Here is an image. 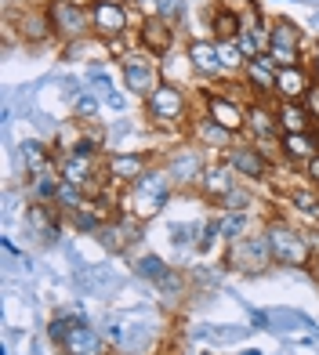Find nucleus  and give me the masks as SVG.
Instances as JSON below:
<instances>
[{"label":"nucleus","instance_id":"20e7f679","mask_svg":"<svg viewBox=\"0 0 319 355\" xmlns=\"http://www.w3.org/2000/svg\"><path fill=\"white\" fill-rule=\"evenodd\" d=\"M225 265L232 272H247V276H258V272L265 268H273V247H268V236L265 229L258 232H247V236H239L236 243L225 247Z\"/></svg>","mask_w":319,"mask_h":355},{"label":"nucleus","instance_id":"37998d69","mask_svg":"<svg viewBox=\"0 0 319 355\" xmlns=\"http://www.w3.org/2000/svg\"><path fill=\"white\" fill-rule=\"evenodd\" d=\"M127 4H131V0H127Z\"/></svg>","mask_w":319,"mask_h":355},{"label":"nucleus","instance_id":"f257e3e1","mask_svg":"<svg viewBox=\"0 0 319 355\" xmlns=\"http://www.w3.org/2000/svg\"><path fill=\"white\" fill-rule=\"evenodd\" d=\"M174 192H178V189H174V182L167 178V171L153 164L146 174L138 178V182L127 185V192H123V211L135 214L138 221H149V218H156L160 211H164Z\"/></svg>","mask_w":319,"mask_h":355},{"label":"nucleus","instance_id":"4be33fe9","mask_svg":"<svg viewBox=\"0 0 319 355\" xmlns=\"http://www.w3.org/2000/svg\"><path fill=\"white\" fill-rule=\"evenodd\" d=\"M276 120H279V135H312L316 131V116L309 112L305 102H276Z\"/></svg>","mask_w":319,"mask_h":355},{"label":"nucleus","instance_id":"6e6552de","mask_svg":"<svg viewBox=\"0 0 319 355\" xmlns=\"http://www.w3.org/2000/svg\"><path fill=\"white\" fill-rule=\"evenodd\" d=\"M221 159L243 178V182H265V178H273V156H268L258 141H232Z\"/></svg>","mask_w":319,"mask_h":355},{"label":"nucleus","instance_id":"aec40b11","mask_svg":"<svg viewBox=\"0 0 319 355\" xmlns=\"http://www.w3.org/2000/svg\"><path fill=\"white\" fill-rule=\"evenodd\" d=\"M247 4V0H243ZM243 4H232V0H221V4H214L211 11V37L214 40H236L239 33H243Z\"/></svg>","mask_w":319,"mask_h":355},{"label":"nucleus","instance_id":"7ed1b4c3","mask_svg":"<svg viewBox=\"0 0 319 355\" xmlns=\"http://www.w3.org/2000/svg\"><path fill=\"white\" fill-rule=\"evenodd\" d=\"M146 120L156 131H182L189 123V94L182 84L160 80V87L146 98Z\"/></svg>","mask_w":319,"mask_h":355},{"label":"nucleus","instance_id":"6ab92c4d","mask_svg":"<svg viewBox=\"0 0 319 355\" xmlns=\"http://www.w3.org/2000/svg\"><path fill=\"white\" fill-rule=\"evenodd\" d=\"M276 73H279V66L268 55H261V58L247 62L243 73H239V80H243L258 98H276Z\"/></svg>","mask_w":319,"mask_h":355},{"label":"nucleus","instance_id":"5701e85b","mask_svg":"<svg viewBox=\"0 0 319 355\" xmlns=\"http://www.w3.org/2000/svg\"><path fill=\"white\" fill-rule=\"evenodd\" d=\"M189 135H193V141L200 145V149H211V153H218V156L236 141V135H229L225 127H218L211 116H203L200 123H193V127H189Z\"/></svg>","mask_w":319,"mask_h":355},{"label":"nucleus","instance_id":"bb28decb","mask_svg":"<svg viewBox=\"0 0 319 355\" xmlns=\"http://www.w3.org/2000/svg\"><path fill=\"white\" fill-rule=\"evenodd\" d=\"M250 232V211H221L218 214V236H221V243H236L239 236H247Z\"/></svg>","mask_w":319,"mask_h":355},{"label":"nucleus","instance_id":"f03ea898","mask_svg":"<svg viewBox=\"0 0 319 355\" xmlns=\"http://www.w3.org/2000/svg\"><path fill=\"white\" fill-rule=\"evenodd\" d=\"M265 236H268V247H273L276 265H283V268H312L316 250L309 243V236L301 229H294L286 218H268Z\"/></svg>","mask_w":319,"mask_h":355},{"label":"nucleus","instance_id":"e433bc0d","mask_svg":"<svg viewBox=\"0 0 319 355\" xmlns=\"http://www.w3.org/2000/svg\"><path fill=\"white\" fill-rule=\"evenodd\" d=\"M301 171H305V178H309L312 185H319V153H316V156H312V159H309V164L301 167Z\"/></svg>","mask_w":319,"mask_h":355},{"label":"nucleus","instance_id":"a878e982","mask_svg":"<svg viewBox=\"0 0 319 355\" xmlns=\"http://www.w3.org/2000/svg\"><path fill=\"white\" fill-rule=\"evenodd\" d=\"M19 159H22L26 174H40V171H51V167H58V164H55V153L47 149L44 141H37V138H26V141H22Z\"/></svg>","mask_w":319,"mask_h":355},{"label":"nucleus","instance_id":"cd10ccee","mask_svg":"<svg viewBox=\"0 0 319 355\" xmlns=\"http://www.w3.org/2000/svg\"><path fill=\"white\" fill-rule=\"evenodd\" d=\"M156 294H160V301H164V304H178L189 294V283H185V276H182L178 268H167L164 276L156 279Z\"/></svg>","mask_w":319,"mask_h":355},{"label":"nucleus","instance_id":"423d86ee","mask_svg":"<svg viewBox=\"0 0 319 355\" xmlns=\"http://www.w3.org/2000/svg\"><path fill=\"white\" fill-rule=\"evenodd\" d=\"M207 164H211V159H207V149H200L196 141H185V145H178V149H171L160 167L167 171L174 189H200Z\"/></svg>","mask_w":319,"mask_h":355},{"label":"nucleus","instance_id":"f3484780","mask_svg":"<svg viewBox=\"0 0 319 355\" xmlns=\"http://www.w3.org/2000/svg\"><path fill=\"white\" fill-rule=\"evenodd\" d=\"M239 182H243V178H239V174H236V171L225 164V159L218 156V159H211V164H207V171H203V182H200V189H196V192H200V196H203L207 203H214V207H218V203L225 200V196H229V192H232Z\"/></svg>","mask_w":319,"mask_h":355},{"label":"nucleus","instance_id":"a19ab883","mask_svg":"<svg viewBox=\"0 0 319 355\" xmlns=\"http://www.w3.org/2000/svg\"><path fill=\"white\" fill-rule=\"evenodd\" d=\"M131 4H138V8H141V4H149V8H153V4H156V0H131Z\"/></svg>","mask_w":319,"mask_h":355},{"label":"nucleus","instance_id":"39448f33","mask_svg":"<svg viewBox=\"0 0 319 355\" xmlns=\"http://www.w3.org/2000/svg\"><path fill=\"white\" fill-rule=\"evenodd\" d=\"M44 8H47V15H51L55 37L62 44H76V40L94 37V29H91V4H80V0H47Z\"/></svg>","mask_w":319,"mask_h":355},{"label":"nucleus","instance_id":"c85d7f7f","mask_svg":"<svg viewBox=\"0 0 319 355\" xmlns=\"http://www.w3.org/2000/svg\"><path fill=\"white\" fill-rule=\"evenodd\" d=\"M286 203H291L298 214H305L309 221H319V192L316 189H291L286 192Z\"/></svg>","mask_w":319,"mask_h":355},{"label":"nucleus","instance_id":"0eeeda50","mask_svg":"<svg viewBox=\"0 0 319 355\" xmlns=\"http://www.w3.org/2000/svg\"><path fill=\"white\" fill-rule=\"evenodd\" d=\"M268 58L276 66H305V33L291 19H273L268 22Z\"/></svg>","mask_w":319,"mask_h":355},{"label":"nucleus","instance_id":"f8f14e48","mask_svg":"<svg viewBox=\"0 0 319 355\" xmlns=\"http://www.w3.org/2000/svg\"><path fill=\"white\" fill-rule=\"evenodd\" d=\"M127 26H131L127 0H91V29L98 40L127 37Z\"/></svg>","mask_w":319,"mask_h":355},{"label":"nucleus","instance_id":"9b49d317","mask_svg":"<svg viewBox=\"0 0 319 355\" xmlns=\"http://www.w3.org/2000/svg\"><path fill=\"white\" fill-rule=\"evenodd\" d=\"M185 55H189V66H193L196 80L203 84H218V80H229V69L218 55V40L214 37H193L185 44Z\"/></svg>","mask_w":319,"mask_h":355},{"label":"nucleus","instance_id":"b1692460","mask_svg":"<svg viewBox=\"0 0 319 355\" xmlns=\"http://www.w3.org/2000/svg\"><path fill=\"white\" fill-rule=\"evenodd\" d=\"M319 153L316 135H279V156L294 167H305L309 159Z\"/></svg>","mask_w":319,"mask_h":355},{"label":"nucleus","instance_id":"58836bf2","mask_svg":"<svg viewBox=\"0 0 319 355\" xmlns=\"http://www.w3.org/2000/svg\"><path fill=\"white\" fill-rule=\"evenodd\" d=\"M309 272H312V279H316V286H319V257L312 261V268H309Z\"/></svg>","mask_w":319,"mask_h":355},{"label":"nucleus","instance_id":"393cba45","mask_svg":"<svg viewBox=\"0 0 319 355\" xmlns=\"http://www.w3.org/2000/svg\"><path fill=\"white\" fill-rule=\"evenodd\" d=\"M58 185H62V174H58V167H51V171H40V174H29V178H26L29 203H55V196H58Z\"/></svg>","mask_w":319,"mask_h":355},{"label":"nucleus","instance_id":"1a4fd4ad","mask_svg":"<svg viewBox=\"0 0 319 355\" xmlns=\"http://www.w3.org/2000/svg\"><path fill=\"white\" fill-rule=\"evenodd\" d=\"M120 73H123V87L135 94V98L146 102L149 94L160 87V62L146 51H131V55H123L120 58Z\"/></svg>","mask_w":319,"mask_h":355},{"label":"nucleus","instance_id":"a211bd4d","mask_svg":"<svg viewBox=\"0 0 319 355\" xmlns=\"http://www.w3.org/2000/svg\"><path fill=\"white\" fill-rule=\"evenodd\" d=\"M316 87V76L309 66H283L276 73V102H305Z\"/></svg>","mask_w":319,"mask_h":355},{"label":"nucleus","instance_id":"4468645a","mask_svg":"<svg viewBox=\"0 0 319 355\" xmlns=\"http://www.w3.org/2000/svg\"><path fill=\"white\" fill-rule=\"evenodd\" d=\"M203 116H211L218 127H225L229 135H243L247 131V105H239L236 98H229V94H221V91H207L203 94Z\"/></svg>","mask_w":319,"mask_h":355},{"label":"nucleus","instance_id":"2eb2a0df","mask_svg":"<svg viewBox=\"0 0 319 355\" xmlns=\"http://www.w3.org/2000/svg\"><path fill=\"white\" fill-rule=\"evenodd\" d=\"M174 22L160 19V15H146V19L138 22V51H146L153 58H164L174 51Z\"/></svg>","mask_w":319,"mask_h":355},{"label":"nucleus","instance_id":"c756f323","mask_svg":"<svg viewBox=\"0 0 319 355\" xmlns=\"http://www.w3.org/2000/svg\"><path fill=\"white\" fill-rule=\"evenodd\" d=\"M167 268H171V265H167L160 254H138V257H135V276L149 279V283H156Z\"/></svg>","mask_w":319,"mask_h":355},{"label":"nucleus","instance_id":"2f4dec72","mask_svg":"<svg viewBox=\"0 0 319 355\" xmlns=\"http://www.w3.org/2000/svg\"><path fill=\"white\" fill-rule=\"evenodd\" d=\"M218 55H221V62H225V69H229V80L243 73L247 58H243V51H239L236 40H218Z\"/></svg>","mask_w":319,"mask_h":355},{"label":"nucleus","instance_id":"412c9836","mask_svg":"<svg viewBox=\"0 0 319 355\" xmlns=\"http://www.w3.org/2000/svg\"><path fill=\"white\" fill-rule=\"evenodd\" d=\"M62 352L66 355H105V337H102V330H94L84 319V322H76L69 330V337L62 341Z\"/></svg>","mask_w":319,"mask_h":355},{"label":"nucleus","instance_id":"c9c22d12","mask_svg":"<svg viewBox=\"0 0 319 355\" xmlns=\"http://www.w3.org/2000/svg\"><path fill=\"white\" fill-rule=\"evenodd\" d=\"M153 15H160V19H167V22L178 26V19L185 15V8H182V0H156V4H153Z\"/></svg>","mask_w":319,"mask_h":355},{"label":"nucleus","instance_id":"4c0bfd02","mask_svg":"<svg viewBox=\"0 0 319 355\" xmlns=\"http://www.w3.org/2000/svg\"><path fill=\"white\" fill-rule=\"evenodd\" d=\"M305 66L312 69V76H316V84H319V40L312 44V51H309V62H305Z\"/></svg>","mask_w":319,"mask_h":355},{"label":"nucleus","instance_id":"dca6fc26","mask_svg":"<svg viewBox=\"0 0 319 355\" xmlns=\"http://www.w3.org/2000/svg\"><path fill=\"white\" fill-rule=\"evenodd\" d=\"M250 141H258L261 149L265 145L279 141V120H276V105H268V98H254L247 105V131H243ZM268 153V149H265Z\"/></svg>","mask_w":319,"mask_h":355},{"label":"nucleus","instance_id":"79ce46f5","mask_svg":"<svg viewBox=\"0 0 319 355\" xmlns=\"http://www.w3.org/2000/svg\"><path fill=\"white\" fill-rule=\"evenodd\" d=\"M8 4H33V0H8Z\"/></svg>","mask_w":319,"mask_h":355},{"label":"nucleus","instance_id":"f704fd0d","mask_svg":"<svg viewBox=\"0 0 319 355\" xmlns=\"http://www.w3.org/2000/svg\"><path fill=\"white\" fill-rule=\"evenodd\" d=\"M91 80H94V87H98V98L105 102V105H113L117 112H123V94L109 84L105 80V73H91Z\"/></svg>","mask_w":319,"mask_h":355},{"label":"nucleus","instance_id":"ddd939ff","mask_svg":"<svg viewBox=\"0 0 319 355\" xmlns=\"http://www.w3.org/2000/svg\"><path fill=\"white\" fill-rule=\"evenodd\" d=\"M153 167V156L149 153H141V149H113L105 159H102V171L109 182H117V185H131L138 182L141 174H146Z\"/></svg>","mask_w":319,"mask_h":355},{"label":"nucleus","instance_id":"7c9ffc66","mask_svg":"<svg viewBox=\"0 0 319 355\" xmlns=\"http://www.w3.org/2000/svg\"><path fill=\"white\" fill-rule=\"evenodd\" d=\"M55 203L62 207V214H73V211H80V207L87 203V192L80 189V185L62 182V185H58V196H55Z\"/></svg>","mask_w":319,"mask_h":355},{"label":"nucleus","instance_id":"9d476101","mask_svg":"<svg viewBox=\"0 0 319 355\" xmlns=\"http://www.w3.org/2000/svg\"><path fill=\"white\" fill-rule=\"evenodd\" d=\"M11 33H19L26 44H47L55 37L51 15H47V8H33V4H22V11L8 8V37Z\"/></svg>","mask_w":319,"mask_h":355},{"label":"nucleus","instance_id":"473e14b6","mask_svg":"<svg viewBox=\"0 0 319 355\" xmlns=\"http://www.w3.org/2000/svg\"><path fill=\"white\" fill-rule=\"evenodd\" d=\"M98 105H102V98H98V94H91V91H80L76 98H73V120H80V123H91L94 116H98Z\"/></svg>","mask_w":319,"mask_h":355},{"label":"nucleus","instance_id":"72a5a7b5","mask_svg":"<svg viewBox=\"0 0 319 355\" xmlns=\"http://www.w3.org/2000/svg\"><path fill=\"white\" fill-rule=\"evenodd\" d=\"M250 207H254V192H250V185L239 182L229 196L218 203V211H250Z\"/></svg>","mask_w":319,"mask_h":355},{"label":"nucleus","instance_id":"ea45409f","mask_svg":"<svg viewBox=\"0 0 319 355\" xmlns=\"http://www.w3.org/2000/svg\"><path fill=\"white\" fill-rule=\"evenodd\" d=\"M309 26L316 29V33H319V15H312V19H309Z\"/></svg>","mask_w":319,"mask_h":355}]
</instances>
